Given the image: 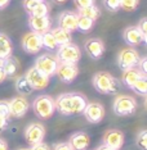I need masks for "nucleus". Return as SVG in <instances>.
Here are the masks:
<instances>
[{"mask_svg": "<svg viewBox=\"0 0 147 150\" xmlns=\"http://www.w3.org/2000/svg\"><path fill=\"white\" fill-rule=\"evenodd\" d=\"M93 86L101 94L115 95L120 88V83L114 76H111L108 72H97L93 76Z\"/></svg>", "mask_w": 147, "mask_h": 150, "instance_id": "1", "label": "nucleus"}, {"mask_svg": "<svg viewBox=\"0 0 147 150\" xmlns=\"http://www.w3.org/2000/svg\"><path fill=\"white\" fill-rule=\"evenodd\" d=\"M32 109L39 118L48 119L54 114L56 110V103L54 99L49 95H39L32 103Z\"/></svg>", "mask_w": 147, "mask_h": 150, "instance_id": "2", "label": "nucleus"}, {"mask_svg": "<svg viewBox=\"0 0 147 150\" xmlns=\"http://www.w3.org/2000/svg\"><path fill=\"white\" fill-rule=\"evenodd\" d=\"M114 113L120 117H126V115L134 114L137 109V101L134 98L129 96V95H119L114 100Z\"/></svg>", "mask_w": 147, "mask_h": 150, "instance_id": "3", "label": "nucleus"}, {"mask_svg": "<svg viewBox=\"0 0 147 150\" xmlns=\"http://www.w3.org/2000/svg\"><path fill=\"white\" fill-rule=\"evenodd\" d=\"M56 58L58 62H66V63H77L81 58L80 47L74 42H68L65 45H60L57 49Z\"/></svg>", "mask_w": 147, "mask_h": 150, "instance_id": "4", "label": "nucleus"}, {"mask_svg": "<svg viewBox=\"0 0 147 150\" xmlns=\"http://www.w3.org/2000/svg\"><path fill=\"white\" fill-rule=\"evenodd\" d=\"M57 66H58V59L56 58V55L53 54H43V55L37 57L35 60V67L36 69H39L42 73L47 74L48 77H52L56 74L57 71Z\"/></svg>", "mask_w": 147, "mask_h": 150, "instance_id": "5", "label": "nucleus"}, {"mask_svg": "<svg viewBox=\"0 0 147 150\" xmlns=\"http://www.w3.org/2000/svg\"><path fill=\"white\" fill-rule=\"evenodd\" d=\"M57 77L60 78L61 82L63 83H71L79 74V68L77 63H66V62H58L57 71H56Z\"/></svg>", "mask_w": 147, "mask_h": 150, "instance_id": "6", "label": "nucleus"}, {"mask_svg": "<svg viewBox=\"0 0 147 150\" xmlns=\"http://www.w3.org/2000/svg\"><path fill=\"white\" fill-rule=\"evenodd\" d=\"M139 59V54L137 53L136 49L133 47H126V49H123L118 55V66L121 71H125V69H129V68H133V67H137Z\"/></svg>", "mask_w": 147, "mask_h": 150, "instance_id": "7", "label": "nucleus"}, {"mask_svg": "<svg viewBox=\"0 0 147 150\" xmlns=\"http://www.w3.org/2000/svg\"><path fill=\"white\" fill-rule=\"evenodd\" d=\"M25 77L27 78V81L30 82V85L32 86L34 90H44L45 87H48L49 85V78L47 74L42 73L39 69H36L35 67L30 68L26 72Z\"/></svg>", "mask_w": 147, "mask_h": 150, "instance_id": "8", "label": "nucleus"}, {"mask_svg": "<svg viewBox=\"0 0 147 150\" xmlns=\"http://www.w3.org/2000/svg\"><path fill=\"white\" fill-rule=\"evenodd\" d=\"M22 47L29 54H37L43 49L42 45V33L37 32H29L22 39Z\"/></svg>", "mask_w": 147, "mask_h": 150, "instance_id": "9", "label": "nucleus"}, {"mask_svg": "<svg viewBox=\"0 0 147 150\" xmlns=\"http://www.w3.org/2000/svg\"><path fill=\"white\" fill-rule=\"evenodd\" d=\"M56 110H58V113L70 117L74 115V93H66V94H61L56 100Z\"/></svg>", "mask_w": 147, "mask_h": 150, "instance_id": "10", "label": "nucleus"}, {"mask_svg": "<svg viewBox=\"0 0 147 150\" xmlns=\"http://www.w3.org/2000/svg\"><path fill=\"white\" fill-rule=\"evenodd\" d=\"M45 137V128L42 123H31L25 131V139L29 145H35L42 142Z\"/></svg>", "mask_w": 147, "mask_h": 150, "instance_id": "11", "label": "nucleus"}, {"mask_svg": "<svg viewBox=\"0 0 147 150\" xmlns=\"http://www.w3.org/2000/svg\"><path fill=\"white\" fill-rule=\"evenodd\" d=\"M30 108V104L26 98L23 96H16L12 100H9V112L11 117L13 118H21L23 117Z\"/></svg>", "mask_w": 147, "mask_h": 150, "instance_id": "12", "label": "nucleus"}, {"mask_svg": "<svg viewBox=\"0 0 147 150\" xmlns=\"http://www.w3.org/2000/svg\"><path fill=\"white\" fill-rule=\"evenodd\" d=\"M83 113L88 122H90V123H100L105 117V108L100 103H88Z\"/></svg>", "mask_w": 147, "mask_h": 150, "instance_id": "13", "label": "nucleus"}, {"mask_svg": "<svg viewBox=\"0 0 147 150\" xmlns=\"http://www.w3.org/2000/svg\"><path fill=\"white\" fill-rule=\"evenodd\" d=\"M77 13L71 12V11H66L62 12L60 16H58L57 23L58 27L66 30L68 32H74L76 31V26H77Z\"/></svg>", "mask_w": 147, "mask_h": 150, "instance_id": "14", "label": "nucleus"}, {"mask_svg": "<svg viewBox=\"0 0 147 150\" xmlns=\"http://www.w3.org/2000/svg\"><path fill=\"white\" fill-rule=\"evenodd\" d=\"M85 52L89 55L92 59H101L102 55L105 53V44L101 39H97V37H92V39L87 40L85 41Z\"/></svg>", "mask_w": 147, "mask_h": 150, "instance_id": "15", "label": "nucleus"}, {"mask_svg": "<svg viewBox=\"0 0 147 150\" xmlns=\"http://www.w3.org/2000/svg\"><path fill=\"white\" fill-rule=\"evenodd\" d=\"M123 39L131 46H137V45H141L142 42H147L146 37L142 35V32L139 31V28L137 26L126 27L124 32H123Z\"/></svg>", "mask_w": 147, "mask_h": 150, "instance_id": "16", "label": "nucleus"}, {"mask_svg": "<svg viewBox=\"0 0 147 150\" xmlns=\"http://www.w3.org/2000/svg\"><path fill=\"white\" fill-rule=\"evenodd\" d=\"M50 21L49 16H30L29 17V27L30 30L37 33H43L50 30Z\"/></svg>", "mask_w": 147, "mask_h": 150, "instance_id": "17", "label": "nucleus"}, {"mask_svg": "<svg viewBox=\"0 0 147 150\" xmlns=\"http://www.w3.org/2000/svg\"><path fill=\"white\" fill-rule=\"evenodd\" d=\"M103 144L108 145L114 150H120L124 144V134L120 129H108L103 135Z\"/></svg>", "mask_w": 147, "mask_h": 150, "instance_id": "18", "label": "nucleus"}, {"mask_svg": "<svg viewBox=\"0 0 147 150\" xmlns=\"http://www.w3.org/2000/svg\"><path fill=\"white\" fill-rule=\"evenodd\" d=\"M68 144L72 148V150H85L90 144V139L88 134H85L83 131H77L71 135Z\"/></svg>", "mask_w": 147, "mask_h": 150, "instance_id": "19", "label": "nucleus"}, {"mask_svg": "<svg viewBox=\"0 0 147 150\" xmlns=\"http://www.w3.org/2000/svg\"><path fill=\"white\" fill-rule=\"evenodd\" d=\"M142 76H146L143 74L141 71L138 69L137 67H133V68H129V69H125L123 71V76H121V82L125 85L126 87L131 88L133 86V83L136 82L137 80H139Z\"/></svg>", "mask_w": 147, "mask_h": 150, "instance_id": "20", "label": "nucleus"}, {"mask_svg": "<svg viewBox=\"0 0 147 150\" xmlns=\"http://www.w3.org/2000/svg\"><path fill=\"white\" fill-rule=\"evenodd\" d=\"M1 66L3 69L6 74V77H16V74L18 73L19 71V63L17 60V58H14L13 55H9L8 58H5L4 60H1Z\"/></svg>", "mask_w": 147, "mask_h": 150, "instance_id": "21", "label": "nucleus"}, {"mask_svg": "<svg viewBox=\"0 0 147 150\" xmlns=\"http://www.w3.org/2000/svg\"><path fill=\"white\" fill-rule=\"evenodd\" d=\"M13 53V45L12 41L5 33L0 32V62L4 60L5 58L12 55Z\"/></svg>", "mask_w": 147, "mask_h": 150, "instance_id": "22", "label": "nucleus"}, {"mask_svg": "<svg viewBox=\"0 0 147 150\" xmlns=\"http://www.w3.org/2000/svg\"><path fill=\"white\" fill-rule=\"evenodd\" d=\"M50 32H52V35L54 36V39H56V42L58 46L72 41V35H71V32L61 28V27H54V28L50 30Z\"/></svg>", "mask_w": 147, "mask_h": 150, "instance_id": "23", "label": "nucleus"}, {"mask_svg": "<svg viewBox=\"0 0 147 150\" xmlns=\"http://www.w3.org/2000/svg\"><path fill=\"white\" fill-rule=\"evenodd\" d=\"M16 90L21 96H26V95H30L32 93L34 88L25 76H19L16 78Z\"/></svg>", "mask_w": 147, "mask_h": 150, "instance_id": "24", "label": "nucleus"}, {"mask_svg": "<svg viewBox=\"0 0 147 150\" xmlns=\"http://www.w3.org/2000/svg\"><path fill=\"white\" fill-rule=\"evenodd\" d=\"M77 14L79 16H83V17H87L89 19H93L95 22L101 16V11L95 4L93 5H89V6H85L83 9H77Z\"/></svg>", "mask_w": 147, "mask_h": 150, "instance_id": "25", "label": "nucleus"}, {"mask_svg": "<svg viewBox=\"0 0 147 150\" xmlns=\"http://www.w3.org/2000/svg\"><path fill=\"white\" fill-rule=\"evenodd\" d=\"M42 45L44 49L49 50V52H52V50H56L58 45L56 42V39H54V36L52 35V32L49 31H45L42 33Z\"/></svg>", "mask_w": 147, "mask_h": 150, "instance_id": "26", "label": "nucleus"}, {"mask_svg": "<svg viewBox=\"0 0 147 150\" xmlns=\"http://www.w3.org/2000/svg\"><path fill=\"white\" fill-rule=\"evenodd\" d=\"M88 101L84 95L79 93H74V114H81L87 107Z\"/></svg>", "mask_w": 147, "mask_h": 150, "instance_id": "27", "label": "nucleus"}, {"mask_svg": "<svg viewBox=\"0 0 147 150\" xmlns=\"http://www.w3.org/2000/svg\"><path fill=\"white\" fill-rule=\"evenodd\" d=\"M79 16V14H77ZM94 26V21L93 19H89L87 17H83V16H79L77 17V26H76V31H80L83 33H87L89 32Z\"/></svg>", "mask_w": 147, "mask_h": 150, "instance_id": "28", "label": "nucleus"}, {"mask_svg": "<svg viewBox=\"0 0 147 150\" xmlns=\"http://www.w3.org/2000/svg\"><path fill=\"white\" fill-rule=\"evenodd\" d=\"M131 88L137 95H139V96H146V94H147V76H142L139 80H137Z\"/></svg>", "mask_w": 147, "mask_h": 150, "instance_id": "29", "label": "nucleus"}, {"mask_svg": "<svg viewBox=\"0 0 147 150\" xmlns=\"http://www.w3.org/2000/svg\"><path fill=\"white\" fill-rule=\"evenodd\" d=\"M49 11H50L49 4H48L47 1H44V0H42L31 11L30 16H48L49 14Z\"/></svg>", "mask_w": 147, "mask_h": 150, "instance_id": "30", "label": "nucleus"}, {"mask_svg": "<svg viewBox=\"0 0 147 150\" xmlns=\"http://www.w3.org/2000/svg\"><path fill=\"white\" fill-rule=\"evenodd\" d=\"M139 0H120V8L125 12H133L137 9Z\"/></svg>", "mask_w": 147, "mask_h": 150, "instance_id": "31", "label": "nucleus"}, {"mask_svg": "<svg viewBox=\"0 0 147 150\" xmlns=\"http://www.w3.org/2000/svg\"><path fill=\"white\" fill-rule=\"evenodd\" d=\"M137 145L139 146L142 150H147V131L142 129L137 136Z\"/></svg>", "mask_w": 147, "mask_h": 150, "instance_id": "32", "label": "nucleus"}, {"mask_svg": "<svg viewBox=\"0 0 147 150\" xmlns=\"http://www.w3.org/2000/svg\"><path fill=\"white\" fill-rule=\"evenodd\" d=\"M0 117L9 119L11 118V112H9V101L8 100H0Z\"/></svg>", "mask_w": 147, "mask_h": 150, "instance_id": "33", "label": "nucleus"}, {"mask_svg": "<svg viewBox=\"0 0 147 150\" xmlns=\"http://www.w3.org/2000/svg\"><path fill=\"white\" fill-rule=\"evenodd\" d=\"M106 9L110 12H116L120 8V0H103Z\"/></svg>", "mask_w": 147, "mask_h": 150, "instance_id": "34", "label": "nucleus"}, {"mask_svg": "<svg viewBox=\"0 0 147 150\" xmlns=\"http://www.w3.org/2000/svg\"><path fill=\"white\" fill-rule=\"evenodd\" d=\"M40 1H42V0H23V8H25V11L30 14L31 11L39 4Z\"/></svg>", "mask_w": 147, "mask_h": 150, "instance_id": "35", "label": "nucleus"}, {"mask_svg": "<svg viewBox=\"0 0 147 150\" xmlns=\"http://www.w3.org/2000/svg\"><path fill=\"white\" fill-rule=\"evenodd\" d=\"M74 4L77 9H83L85 6L95 4V0H74Z\"/></svg>", "mask_w": 147, "mask_h": 150, "instance_id": "36", "label": "nucleus"}, {"mask_svg": "<svg viewBox=\"0 0 147 150\" xmlns=\"http://www.w3.org/2000/svg\"><path fill=\"white\" fill-rule=\"evenodd\" d=\"M137 27L139 28V31L142 32V35L145 36V37H146V40H147V18H142L141 21L138 22Z\"/></svg>", "mask_w": 147, "mask_h": 150, "instance_id": "37", "label": "nucleus"}, {"mask_svg": "<svg viewBox=\"0 0 147 150\" xmlns=\"http://www.w3.org/2000/svg\"><path fill=\"white\" fill-rule=\"evenodd\" d=\"M137 68L143 73V74H147V58L143 57L139 59L138 64H137Z\"/></svg>", "mask_w": 147, "mask_h": 150, "instance_id": "38", "label": "nucleus"}, {"mask_svg": "<svg viewBox=\"0 0 147 150\" xmlns=\"http://www.w3.org/2000/svg\"><path fill=\"white\" fill-rule=\"evenodd\" d=\"M30 150H50V148H49L48 144L42 141V142H37V144H35V145H31Z\"/></svg>", "mask_w": 147, "mask_h": 150, "instance_id": "39", "label": "nucleus"}, {"mask_svg": "<svg viewBox=\"0 0 147 150\" xmlns=\"http://www.w3.org/2000/svg\"><path fill=\"white\" fill-rule=\"evenodd\" d=\"M53 150H72V148L70 146L68 142H58V144L54 145Z\"/></svg>", "mask_w": 147, "mask_h": 150, "instance_id": "40", "label": "nucleus"}, {"mask_svg": "<svg viewBox=\"0 0 147 150\" xmlns=\"http://www.w3.org/2000/svg\"><path fill=\"white\" fill-rule=\"evenodd\" d=\"M8 119H5V118H3V117H0V134H1L4 129L8 127Z\"/></svg>", "mask_w": 147, "mask_h": 150, "instance_id": "41", "label": "nucleus"}, {"mask_svg": "<svg viewBox=\"0 0 147 150\" xmlns=\"http://www.w3.org/2000/svg\"><path fill=\"white\" fill-rule=\"evenodd\" d=\"M6 78V74H5V72H4V69H3V66H1V63H0V83L3 82Z\"/></svg>", "mask_w": 147, "mask_h": 150, "instance_id": "42", "label": "nucleus"}, {"mask_svg": "<svg viewBox=\"0 0 147 150\" xmlns=\"http://www.w3.org/2000/svg\"><path fill=\"white\" fill-rule=\"evenodd\" d=\"M9 3H11V0H0V11L6 8V6L9 5Z\"/></svg>", "mask_w": 147, "mask_h": 150, "instance_id": "43", "label": "nucleus"}, {"mask_svg": "<svg viewBox=\"0 0 147 150\" xmlns=\"http://www.w3.org/2000/svg\"><path fill=\"white\" fill-rule=\"evenodd\" d=\"M0 150H8V144L4 139H0Z\"/></svg>", "mask_w": 147, "mask_h": 150, "instance_id": "44", "label": "nucleus"}, {"mask_svg": "<svg viewBox=\"0 0 147 150\" xmlns=\"http://www.w3.org/2000/svg\"><path fill=\"white\" fill-rule=\"evenodd\" d=\"M95 150H114V149L110 148V146H108V145H106V144H101V145L98 146V148L95 149Z\"/></svg>", "mask_w": 147, "mask_h": 150, "instance_id": "45", "label": "nucleus"}, {"mask_svg": "<svg viewBox=\"0 0 147 150\" xmlns=\"http://www.w3.org/2000/svg\"><path fill=\"white\" fill-rule=\"evenodd\" d=\"M54 3H57V4H63V3H66L67 0H53Z\"/></svg>", "mask_w": 147, "mask_h": 150, "instance_id": "46", "label": "nucleus"}, {"mask_svg": "<svg viewBox=\"0 0 147 150\" xmlns=\"http://www.w3.org/2000/svg\"><path fill=\"white\" fill-rule=\"evenodd\" d=\"M18 150H30L29 148H22V149H18Z\"/></svg>", "mask_w": 147, "mask_h": 150, "instance_id": "47", "label": "nucleus"}]
</instances>
